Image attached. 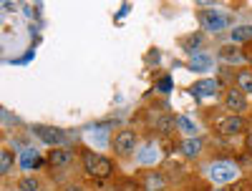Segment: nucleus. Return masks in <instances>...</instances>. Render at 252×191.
Here are the masks:
<instances>
[{"label":"nucleus","instance_id":"nucleus-9","mask_svg":"<svg viewBox=\"0 0 252 191\" xmlns=\"http://www.w3.org/2000/svg\"><path fill=\"white\" fill-rule=\"evenodd\" d=\"M159 159H161V151H159L157 143H146V146H141L139 151H136V161L141 166H154Z\"/></svg>","mask_w":252,"mask_h":191},{"label":"nucleus","instance_id":"nucleus-19","mask_svg":"<svg viewBox=\"0 0 252 191\" xmlns=\"http://www.w3.org/2000/svg\"><path fill=\"white\" fill-rule=\"evenodd\" d=\"M237 88L242 93H250L252 96V73L250 71H240L237 73Z\"/></svg>","mask_w":252,"mask_h":191},{"label":"nucleus","instance_id":"nucleus-29","mask_svg":"<svg viewBox=\"0 0 252 191\" xmlns=\"http://www.w3.org/2000/svg\"><path fill=\"white\" fill-rule=\"evenodd\" d=\"M250 151H252V136H250Z\"/></svg>","mask_w":252,"mask_h":191},{"label":"nucleus","instance_id":"nucleus-28","mask_svg":"<svg viewBox=\"0 0 252 191\" xmlns=\"http://www.w3.org/2000/svg\"><path fill=\"white\" fill-rule=\"evenodd\" d=\"M63 191H83V186H78V184H68V186H63Z\"/></svg>","mask_w":252,"mask_h":191},{"label":"nucleus","instance_id":"nucleus-11","mask_svg":"<svg viewBox=\"0 0 252 191\" xmlns=\"http://www.w3.org/2000/svg\"><path fill=\"white\" fill-rule=\"evenodd\" d=\"M245 121H242V116H227L222 123H220V131L224 134V136H237V134H242L245 131Z\"/></svg>","mask_w":252,"mask_h":191},{"label":"nucleus","instance_id":"nucleus-7","mask_svg":"<svg viewBox=\"0 0 252 191\" xmlns=\"http://www.w3.org/2000/svg\"><path fill=\"white\" fill-rule=\"evenodd\" d=\"M18 164H20V168H26V171H35V168H40L43 166V159L38 156V151L35 148H20V154H18Z\"/></svg>","mask_w":252,"mask_h":191},{"label":"nucleus","instance_id":"nucleus-30","mask_svg":"<svg viewBox=\"0 0 252 191\" xmlns=\"http://www.w3.org/2000/svg\"><path fill=\"white\" fill-rule=\"evenodd\" d=\"M215 191H222V189H215Z\"/></svg>","mask_w":252,"mask_h":191},{"label":"nucleus","instance_id":"nucleus-18","mask_svg":"<svg viewBox=\"0 0 252 191\" xmlns=\"http://www.w3.org/2000/svg\"><path fill=\"white\" fill-rule=\"evenodd\" d=\"M229 38H232V43H247V40H252V26H237L232 28V33H229Z\"/></svg>","mask_w":252,"mask_h":191},{"label":"nucleus","instance_id":"nucleus-4","mask_svg":"<svg viewBox=\"0 0 252 191\" xmlns=\"http://www.w3.org/2000/svg\"><path fill=\"white\" fill-rule=\"evenodd\" d=\"M33 134L48 146H66V134L56 126H33Z\"/></svg>","mask_w":252,"mask_h":191},{"label":"nucleus","instance_id":"nucleus-15","mask_svg":"<svg viewBox=\"0 0 252 191\" xmlns=\"http://www.w3.org/2000/svg\"><path fill=\"white\" fill-rule=\"evenodd\" d=\"M177 129H179L182 134H187V138H194V136L199 134V123H197L194 118H189V116H179V118H177Z\"/></svg>","mask_w":252,"mask_h":191},{"label":"nucleus","instance_id":"nucleus-5","mask_svg":"<svg viewBox=\"0 0 252 191\" xmlns=\"http://www.w3.org/2000/svg\"><path fill=\"white\" fill-rule=\"evenodd\" d=\"M111 148H114L119 156H129V154H134V148H136V136L131 131H121L114 138V146Z\"/></svg>","mask_w":252,"mask_h":191},{"label":"nucleus","instance_id":"nucleus-10","mask_svg":"<svg viewBox=\"0 0 252 191\" xmlns=\"http://www.w3.org/2000/svg\"><path fill=\"white\" fill-rule=\"evenodd\" d=\"M222 91V83L217 81V78H204V81H199L197 86L192 88V93L197 96V98H204V96H217Z\"/></svg>","mask_w":252,"mask_h":191},{"label":"nucleus","instance_id":"nucleus-1","mask_svg":"<svg viewBox=\"0 0 252 191\" xmlns=\"http://www.w3.org/2000/svg\"><path fill=\"white\" fill-rule=\"evenodd\" d=\"M240 176V166L235 161H215L212 166H209V179H212L215 184H232L237 181Z\"/></svg>","mask_w":252,"mask_h":191},{"label":"nucleus","instance_id":"nucleus-6","mask_svg":"<svg viewBox=\"0 0 252 191\" xmlns=\"http://www.w3.org/2000/svg\"><path fill=\"white\" fill-rule=\"evenodd\" d=\"M224 106L232 111V116H240L242 111H247V98H245V93L240 88H229L227 98H224Z\"/></svg>","mask_w":252,"mask_h":191},{"label":"nucleus","instance_id":"nucleus-26","mask_svg":"<svg viewBox=\"0 0 252 191\" xmlns=\"http://www.w3.org/2000/svg\"><path fill=\"white\" fill-rule=\"evenodd\" d=\"M159 91H161V93H169V91H172V76H164V78L159 81Z\"/></svg>","mask_w":252,"mask_h":191},{"label":"nucleus","instance_id":"nucleus-14","mask_svg":"<svg viewBox=\"0 0 252 191\" xmlns=\"http://www.w3.org/2000/svg\"><path fill=\"white\" fill-rule=\"evenodd\" d=\"M220 58L232 63V66H237V63H245V53L237 48V46H222L220 48Z\"/></svg>","mask_w":252,"mask_h":191},{"label":"nucleus","instance_id":"nucleus-23","mask_svg":"<svg viewBox=\"0 0 252 191\" xmlns=\"http://www.w3.org/2000/svg\"><path fill=\"white\" fill-rule=\"evenodd\" d=\"M116 191H144L136 181H121L119 186H116Z\"/></svg>","mask_w":252,"mask_h":191},{"label":"nucleus","instance_id":"nucleus-12","mask_svg":"<svg viewBox=\"0 0 252 191\" xmlns=\"http://www.w3.org/2000/svg\"><path fill=\"white\" fill-rule=\"evenodd\" d=\"M189 68L197 71V73H209L215 68V58L207 55V53H194L192 60H189Z\"/></svg>","mask_w":252,"mask_h":191},{"label":"nucleus","instance_id":"nucleus-20","mask_svg":"<svg viewBox=\"0 0 252 191\" xmlns=\"http://www.w3.org/2000/svg\"><path fill=\"white\" fill-rule=\"evenodd\" d=\"M174 126H177V118L174 116H159L157 118V131L159 134H169Z\"/></svg>","mask_w":252,"mask_h":191},{"label":"nucleus","instance_id":"nucleus-2","mask_svg":"<svg viewBox=\"0 0 252 191\" xmlns=\"http://www.w3.org/2000/svg\"><path fill=\"white\" fill-rule=\"evenodd\" d=\"M83 166H86V171H89L91 176H96V179H106V176H111V171H114L111 161L103 159L101 154H94V151H89L86 156H83Z\"/></svg>","mask_w":252,"mask_h":191},{"label":"nucleus","instance_id":"nucleus-21","mask_svg":"<svg viewBox=\"0 0 252 191\" xmlns=\"http://www.w3.org/2000/svg\"><path fill=\"white\" fill-rule=\"evenodd\" d=\"M10 168H13V154L10 151H3V154H0V171L8 174Z\"/></svg>","mask_w":252,"mask_h":191},{"label":"nucleus","instance_id":"nucleus-27","mask_svg":"<svg viewBox=\"0 0 252 191\" xmlns=\"http://www.w3.org/2000/svg\"><path fill=\"white\" fill-rule=\"evenodd\" d=\"M229 191H252V184L250 181H237V186H232Z\"/></svg>","mask_w":252,"mask_h":191},{"label":"nucleus","instance_id":"nucleus-8","mask_svg":"<svg viewBox=\"0 0 252 191\" xmlns=\"http://www.w3.org/2000/svg\"><path fill=\"white\" fill-rule=\"evenodd\" d=\"M86 138H89V143H94L96 148H101V146H106L109 143V126L106 123H94V126H89L86 129Z\"/></svg>","mask_w":252,"mask_h":191},{"label":"nucleus","instance_id":"nucleus-16","mask_svg":"<svg viewBox=\"0 0 252 191\" xmlns=\"http://www.w3.org/2000/svg\"><path fill=\"white\" fill-rule=\"evenodd\" d=\"M202 146H204V143H202V138H197V136H194V138H184L182 146H179V151H182L184 156H189V159H194V156L202 154Z\"/></svg>","mask_w":252,"mask_h":191},{"label":"nucleus","instance_id":"nucleus-17","mask_svg":"<svg viewBox=\"0 0 252 191\" xmlns=\"http://www.w3.org/2000/svg\"><path fill=\"white\" fill-rule=\"evenodd\" d=\"M164 186H166V179H164L161 174H157V171L146 174V179H144V191H161Z\"/></svg>","mask_w":252,"mask_h":191},{"label":"nucleus","instance_id":"nucleus-3","mask_svg":"<svg viewBox=\"0 0 252 191\" xmlns=\"http://www.w3.org/2000/svg\"><path fill=\"white\" fill-rule=\"evenodd\" d=\"M199 23H202L204 30H209V33H222V30L229 26V20H227V15H222V13H217V10H202V13H199Z\"/></svg>","mask_w":252,"mask_h":191},{"label":"nucleus","instance_id":"nucleus-13","mask_svg":"<svg viewBox=\"0 0 252 191\" xmlns=\"http://www.w3.org/2000/svg\"><path fill=\"white\" fill-rule=\"evenodd\" d=\"M71 161H73V151H68V148H53V151L48 154V164L56 166V168L68 166Z\"/></svg>","mask_w":252,"mask_h":191},{"label":"nucleus","instance_id":"nucleus-25","mask_svg":"<svg viewBox=\"0 0 252 191\" xmlns=\"http://www.w3.org/2000/svg\"><path fill=\"white\" fill-rule=\"evenodd\" d=\"M20 191H38V181L35 179H23L20 181Z\"/></svg>","mask_w":252,"mask_h":191},{"label":"nucleus","instance_id":"nucleus-24","mask_svg":"<svg viewBox=\"0 0 252 191\" xmlns=\"http://www.w3.org/2000/svg\"><path fill=\"white\" fill-rule=\"evenodd\" d=\"M23 13H26L28 18H38V15H40V5H33V3H26V5H23Z\"/></svg>","mask_w":252,"mask_h":191},{"label":"nucleus","instance_id":"nucleus-22","mask_svg":"<svg viewBox=\"0 0 252 191\" xmlns=\"http://www.w3.org/2000/svg\"><path fill=\"white\" fill-rule=\"evenodd\" d=\"M199 46H202V35H199V33L189 35V38L184 40V48H187V51H192V53H194V51H197Z\"/></svg>","mask_w":252,"mask_h":191}]
</instances>
